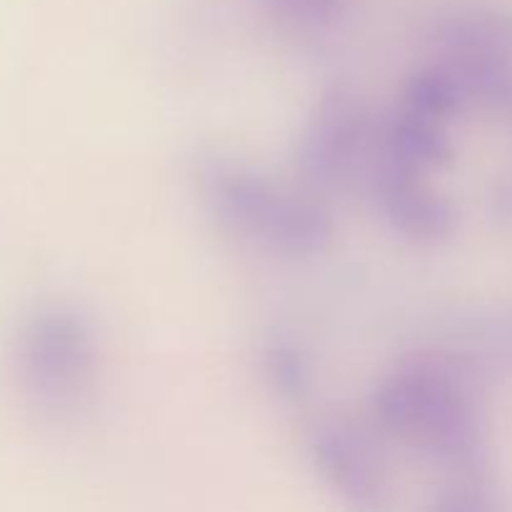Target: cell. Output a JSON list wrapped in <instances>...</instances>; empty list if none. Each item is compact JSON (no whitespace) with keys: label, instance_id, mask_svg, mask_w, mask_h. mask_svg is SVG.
Masks as SVG:
<instances>
[{"label":"cell","instance_id":"ba28073f","mask_svg":"<svg viewBox=\"0 0 512 512\" xmlns=\"http://www.w3.org/2000/svg\"><path fill=\"white\" fill-rule=\"evenodd\" d=\"M283 23L298 30H328L343 15V0H268Z\"/></svg>","mask_w":512,"mask_h":512},{"label":"cell","instance_id":"7a4b0ae2","mask_svg":"<svg viewBox=\"0 0 512 512\" xmlns=\"http://www.w3.org/2000/svg\"><path fill=\"white\" fill-rule=\"evenodd\" d=\"M198 183L210 215L258 253L310 260L333 245V213L303 185H285L250 165L220 158L200 168Z\"/></svg>","mask_w":512,"mask_h":512},{"label":"cell","instance_id":"5b68a950","mask_svg":"<svg viewBox=\"0 0 512 512\" xmlns=\"http://www.w3.org/2000/svg\"><path fill=\"white\" fill-rule=\"evenodd\" d=\"M315 473L350 512H388L390 483L373 433L345 415H323L308 430Z\"/></svg>","mask_w":512,"mask_h":512},{"label":"cell","instance_id":"6da1fadb","mask_svg":"<svg viewBox=\"0 0 512 512\" xmlns=\"http://www.w3.org/2000/svg\"><path fill=\"white\" fill-rule=\"evenodd\" d=\"M375 433L445 470L470 475L480 460V418L465 370L440 350L400 358L370 395Z\"/></svg>","mask_w":512,"mask_h":512},{"label":"cell","instance_id":"277c9868","mask_svg":"<svg viewBox=\"0 0 512 512\" xmlns=\"http://www.w3.org/2000/svg\"><path fill=\"white\" fill-rule=\"evenodd\" d=\"M378 123L355 90H325L310 108L295 145L300 185L325 200L368 175L378 148Z\"/></svg>","mask_w":512,"mask_h":512},{"label":"cell","instance_id":"9c48e42d","mask_svg":"<svg viewBox=\"0 0 512 512\" xmlns=\"http://www.w3.org/2000/svg\"><path fill=\"white\" fill-rule=\"evenodd\" d=\"M465 478H470V475H463V480L455 485H443L430 498L425 512H493L485 490L480 485L468 483Z\"/></svg>","mask_w":512,"mask_h":512},{"label":"cell","instance_id":"52a82bcc","mask_svg":"<svg viewBox=\"0 0 512 512\" xmlns=\"http://www.w3.org/2000/svg\"><path fill=\"white\" fill-rule=\"evenodd\" d=\"M260 370L265 383L273 388L275 395L290 403H300L310 393L313 385V370H310L308 355L298 343L290 338L275 335L268 338L260 348Z\"/></svg>","mask_w":512,"mask_h":512},{"label":"cell","instance_id":"3957f363","mask_svg":"<svg viewBox=\"0 0 512 512\" xmlns=\"http://www.w3.org/2000/svg\"><path fill=\"white\" fill-rule=\"evenodd\" d=\"M100 345L78 308L50 303L33 310L10 343L15 388L45 418H70L93 398Z\"/></svg>","mask_w":512,"mask_h":512},{"label":"cell","instance_id":"8992f818","mask_svg":"<svg viewBox=\"0 0 512 512\" xmlns=\"http://www.w3.org/2000/svg\"><path fill=\"white\" fill-rule=\"evenodd\" d=\"M365 183L375 208L398 238L413 245H440L455 233L458 213L428 173L395 165L375 153Z\"/></svg>","mask_w":512,"mask_h":512}]
</instances>
